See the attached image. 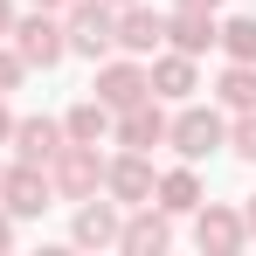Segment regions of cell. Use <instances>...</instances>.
<instances>
[{
  "mask_svg": "<svg viewBox=\"0 0 256 256\" xmlns=\"http://www.w3.org/2000/svg\"><path fill=\"white\" fill-rule=\"evenodd\" d=\"M152 201L180 222V214H194L201 201H208V180H201V166L194 160H173V166H160V180H152Z\"/></svg>",
  "mask_w": 256,
  "mask_h": 256,
  "instance_id": "5bb4252c",
  "label": "cell"
},
{
  "mask_svg": "<svg viewBox=\"0 0 256 256\" xmlns=\"http://www.w3.org/2000/svg\"><path fill=\"white\" fill-rule=\"evenodd\" d=\"M62 42H70V56L104 62V56L118 48V7H111V0H70V7H62Z\"/></svg>",
  "mask_w": 256,
  "mask_h": 256,
  "instance_id": "7a4b0ae2",
  "label": "cell"
},
{
  "mask_svg": "<svg viewBox=\"0 0 256 256\" xmlns=\"http://www.w3.org/2000/svg\"><path fill=\"white\" fill-rule=\"evenodd\" d=\"M111 7H125V0H111Z\"/></svg>",
  "mask_w": 256,
  "mask_h": 256,
  "instance_id": "83f0119b",
  "label": "cell"
},
{
  "mask_svg": "<svg viewBox=\"0 0 256 256\" xmlns=\"http://www.w3.org/2000/svg\"><path fill=\"white\" fill-rule=\"evenodd\" d=\"M28 7H42V14H62V7H70V0H28Z\"/></svg>",
  "mask_w": 256,
  "mask_h": 256,
  "instance_id": "4316f807",
  "label": "cell"
},
{
  "mask_svg": "<svg viewBox=\"0 0 256 256\" xmlns=\"http://www.w3.org/2000/svg\"><path fill=\"white\" fill-rule=\"evenodd\" d=\"M48 187H56V201H90V194H104V152L97 146H76V138H62V152L48 160Z\"/></svg>",
  "mask_w": 256,
  "mask_h": 256,
  "instance_id": "3957f363",
  "label": "cell"
},
{
  "mask_svg": "<svg viewBox=\"0 0 256 256\" xmlns=\"http://www.w3.org/2000/svg\"><path fill=\"white\" fill-rule=\"evenodd\" d=\"M152 180H160L152 152H132V146H118V152L104 160V194H111L118 208H138V201H152Z\"/></svg>",
  "mask_w": 256,
  "mask_h": 256,
  "instance_id": "ba28073f",
  "label": "cell"
},
{
  "mask_svg": "<svg viewBox=\"0 0 256 256\" xmlns=\"http://www.w3.org/2000/svg\"><path fill=\"white\" fill-rule=\"evenodd\" d=\"M118 250H125V256H166L173 250V214L160 208V201L125 208V222H118Z\"/></svg>",
  "mask_w": 256,
  "mask_h": 256,
  "instance_id": "9c48e42d",
  "label": "cell"
},
{
  "mask_svg": "<svg viewBox=\"0 0 256 256\" xmlns=\"http://www.w3.org/2000/svg\"><path fill=\"white\" fill-rule=\"evenodd\" d=\"M118 222H125V208H118L111 194H90V201H76V214H70V242H76V250H118Z\"/></svg>",
  "mask_w": 256,
  "mask_h": 256,
  "instance_id": "8fae6325",
  "label": "cell"
},
{
  "mask_svg": "<svg viewBox=\"0 0 256 256\" xmlns=\"http://www.w3.org/2000/svg\"><path fill=\"white\" fill-rule=\"evenodd\" d=\"M166 146L180 160H194V166L214 160V152H228V111H222V104H194V97L173 104L166 111Z\"/></svg>",
  "mask_w": 256,
  "mask_h": 256,
  "instance_id": "6da1fadb",
  "label": "cell"
},
{
  "mask_svg": "<svg viewBox=\"0 0 256 256\" xmlns=\"http://www.w3.org/2000/svg\"><path fill=\"white\" fill-rule=\"evenodd\" d=\"M90 97H97V104H111V111H125V104H138V97H152L146 56H125V48H111V56L97 62V76H90Z\"/></svg>",
  "mask_w": 256,
  "mask_h": 256,
  "instance_id": "8992f818",
  "label": "cell"
},
{
  "mask_svg": "<svg viewBox=\"0 0 256 256\" xmlns=\"http://www.w3.org/2000/svg\"><path fill=\"white\" fill-rule=\"evenodd\" d=\"M14 14H21V7H14V0H0V42H7V28H14Z\"/></svg>",
  "mask_w": 256,
  "mask_h": 256,
  "instance_id": "603a6c76",
  "label": "cell"
},
{
  "mask_svg": "<svg viewBox=\"0 0 256 256\" xmlns=\"http://www.w3.org/2000/svg\"><path fill=\"white\" fill-rule=\"evenodd\" d=\"M173 7H201V14H222V0H173Z\"/></svg>",
  "mask_w": 256,
  "mask_h": 256,
  "instance_id": "484cf974",
  "label": "cell"
},
{
  "mask_svg": "<svg viewBox=\"0 0 256 256\" xmlns=\"http://www.w3.org/2000/svg\"><path fill=\"white\" fill-rule=\"evenodd\" d=\"M14 138V111H7V97H0V146Z\"/></svg>",
  "mask_w": 256,
  "mask_h": 256,
  "instance_id": "cb8c5ba5",
  "label": "cell"
},
{
  "mask_svg": "<svg viewBox=\"0 0 256 256\" xmlns=\"http://www.w3.org/2000/svg\"><path fill=\"white\" fill-rule=\"evenodd\" d=\"M14 160H35V166H48L56 152H62V118H14Z\"/></svg>",
  "mask_w": 256,
  "mask_h": 256,
  "instance_id": "2e32d148",
  "label": "cell"
},
{
  "mask_svg": "<svg viewBox=\"0 0 256 256\" xmlns=\"http://www.w3.org/2000/svg\"><path fill=\"white\" fill-rule=\"evenodd\" d=\"M214 104L236 118V111H256V62H222L214 76Z\"/></svg>",
  "mask_w": 256,
  "mask_h": 256,
  "instance_id": "ac0fdd59",
  "label": "cell"
},
{
  "mask_svg": "<svg viewBox=\"0 0 256 256\" xmlns=\"http://www.w3.org/2000/svg\"><path fill=\"white\" fill-rule=\"evenodd\" d=\"M228 152H236L242 166H256V111H236V118H228Z\"/></svg>",
  "mask_w": 256,
  "mask_h": 256,
  "instance_id": "ffe728a7",
  "label": "cell"
},
{
  "mask_svg": "<svg viewBox=\"0 0 256 256\" xmlns=\"http://www.w3.org/2000/svg\"><path fill=\"white\" fill-rule=\"evenodd\" d=\"M111 146H132V152L166 146V104H160V97H138L125 111H111Z\"/></svg>",
  "mask_w": 256,
  "mask_h": 256,
  "instance_id": "30bf717a",
  "label": "cell"
},
{
  "mask_svg": "<svg viewBox=\"0 0 256 256\" xmlns=\"http://www.w3.org/2000/svg\"><path fill=\"white\" fill-rule=\"evenodd\" d=\"M14 242H21V222H14V214H7V208H0V256H7V250H14Z\"/></svg>",
  "mask_w": 256,
  "mask_h": 256,
  "instance_id": "7402d4cb",
  "label": "cell"
},
{
  "mask_svg": "<svg viewBox=\"0 0 256 256\" xmlns=\"http://www.w3.org/2000/svg\"><path fill=\"white\" fill-rule=\"evenodd\" d=\"M242 228H250V242H256V194L242 201Z\"/></svg>",
  "mask_w": 256,
  "mask_h": 256,
  "instance_id": "d4e9b609",
  "label": "cell"
},
{
  "mask_svg": "<svg viewBox=\"0 0 256 256\" xmlns=\"http://www.w3.org/2000/svg\"><path fill=\"white\" fill-rule=\"evenodd\" d=\"M118 48L125 56H160L166 48V14L152 0H125L118 7Z\"/></svg>",
  "mask_w": 256,
  "mask_h": 256,
  "instance_id": "4fadbf2b",
  "label": "cell"
},
{
  "mask_svg": "<svg viewBox=\"0 0 256 256\" xmlns=\"http://www.w3.org/2000/svg\"><path fill=\"white\" fill-rule=\"evenodd\" d=\"M0 173H7V160H0Z\"/></svg>",
  "mask_w": 256,
  "mask_h": 256,
  "instance_id": "f1b7e54d",
  "label": "cell"
},
{
  "mask_svg": "<svg viewBox=\"0 0 256 256\" xmlns=\"http://www.w3.org/2000/svg\"><path fill=\"white\" fill-rule=\"evenodd\" d=\"M187 222H194L187 236H194V250H201V256H242V242H250L242 208H228V201H201Z\"/></svg>",
  "mask_w": 256,
  "mask_h": 256,
  "instance_id": "52a82bcc",
  "label": "cell"
},
{
  "mask_svg": "<svg viewBox=\"0 0 256 256\" xmlns=\"http://www.w3.org/2000/svg\"><path fill=\"white\" fill-rule=\"evenodd\" d=\"M146 76H152V97H160V104H187V97L201 90V56L160 48V56H146Z\"/></svg>",
  "mask_w": 256,
  "mask_h": 256,
  "instance_id": "7c38bea8",
  "label": "cell"
},
{
  "mask_svg": "<svg viewBox=\"0 0 256 256\" xmlns=\"http://www.w3.org/2000/svg\"><path fill=\"white\" fill-rule=\"evenodd\" d=\"M214 48H222V62H256V14H228L214 28Z\"/></svg>",
  "mask_w": 256,
  "mask_h": 256,
  "instance_id": "d6986e66",
  "label": "cell"
},
{
  "mask_svg": "<svg viewBox=\"0 0 256 256\" xmlns=\"http://www.w3.org/2000/svg\"><path fill=\"white\" fill-rule=\"evenodd\" d=\"M214 28H222V14L173 7V14H166V48H180V56H208V48H214Z\"/></svg>",
  "mask_w": 256,
  "mask_h": 256,
  "instance_id": "9a60e30c",
  "label": "cell"
},
{
  "mask_svg": "<svg viewBox=\"0 0 256 256\" xmlns=\"http://www.w3.org/2000/svg\"><path fill=\"white\" fill-rule=\"evenodd\" d=\"M0 208L14 214V222H42V214L56 208L48 166H35V160H7V173H0Z\"/></svg>",
  "mask_w": 256,
  "mask_h": 256,
  "instance_id": "5b68a950",
  "label": "cell"
},
{
  "mask_svg": "<svg viewBox=\"0 0 256 256\" xmlns=\"http://www.w3.org/2000/svg\"><path fill=\"white\" fill-rule=\"evenodd\" d=\"M62 138H76V146H111V104L76 97V104L62 111Z\"/></svg>",
  "mask_w": 256,
  "mask_h": 256,
  "instance_id": "e0dca14e",
  "label": "cell"
},
{
  "mask_svg": "<svg viewBox=\"0 0 256 256\" xmlns=\"http://www.w3.org/2000/svg\"><path fill=\"white\" fill-rule=\"evenodd\" d=\"M28 84V62H21V56H14V48L0 42V97H14V90Z\"/></svg>",
  "mask_w": 256,
  "mask_h": 256,
  "instance_id": "44dd1931",
  "label": "cell"
},
{
  "mask_svg": "<svg viewBox=\"0 0 256 256\" xmlns=\"http://www.w3.org/2000/svg\"><path fill=\"white\" fill-rule=\"evenodd\" d=\"M7 48L28 62V70H56L70 42H62V14H42V7H28V14H14V28H7Z\"/></svg>",
  "mask_w": 256,
  "mask_h": 256,
  "instance_id": "277c9868",
  "label": "cell"
}]
</instances>
